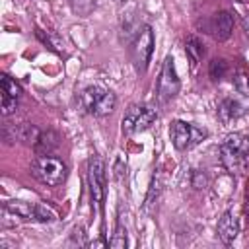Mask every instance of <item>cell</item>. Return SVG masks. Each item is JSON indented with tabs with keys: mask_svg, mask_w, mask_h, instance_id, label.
Wrapping results in <instances>:
<instances>
[{
	"mask_svg": "<svg viewBox=\"0 0 249 249\" xmlns=\"http://www.w3.org/2000/svg\"><path fill=\"white\" fill-rule=\"evenodd\" d=\"M233 82H235V89L237 91L249 95V72L247 70H237Z\"/></svg>",
	"mask_w": 249,
	"mask_h": 249,
	"instance_id": "cell-19",
	"label": "cell"
},
{
	"mask_svg": "<svg viewBox=\"0 0 249 249\" xmlns=\"http://www.w3.org/2000/svg\"><path fill=\"white\" fill-rule=\"evenodd\" d=\"M206 185V177L200 175V171H195V179H193V187L195 189H202Z\"/></svg>",
	"mask_w": 249,
	"mask_h": 249,
	"instance_id": "cell-22",
	"label": "cell"
},
{
	"mask_svg": "<svg viewBox=\"0 0 249 249\" xmlns=\"http://www.w3.org/2000/svg\"><path fill=\"white\" fill-rule=\"evenodd\" d=\"M241 23H243V31H245V35L249 37V12L243 16V19H241Z\"/></svg>",
	"mask_w": 249,
	"mask_h": 249,
	"instance_id": "cell-23",
	"label": "cell"
},
{
	"mask_svg": "<svg viewBox=\"0 0 249 249\" xmlns=\"http://www.w3.org/2000/svg\"><path fill=\"white\" fill-rule=\"evenodd\" d=\"M21 97V86L8 74L2 76V115L8 117L16 111L18 99Z\"/></svg>",
	"mask_w": 249,
	"mask_h": 249,
	"instance_id": "cell-12",
	"label": "cell"
},
{
	"mask_svg": "<svg viewBox=\"0 0 249 249\" xmlns=\"http://www.w3.org/2000/svg\"><path fill=\"white\" fill-rule=\"evenodd\" d=\"M237 2H249V0H237Z\"/></svg>",
	"mask_w": 249,
	"mask_h": 249,
	"instance_id": "cell-25",
	"label": "cell"
},
{
	"mask_svg": "<svg viewBox=\"0 0 249 249\" xmlns=\"http://www.w3.org/2000/svg\"><path fill=\"white\" fill-rule=\"evenodd\" d=\"M80 107L93 117H105L115 111L117 95L101 86H89L80 93Z\"/></svg>",
	"mask_w": 249,
	"mask_h": 249,
	"instance_id": "cell-2",
	"label": "cell"
},
{
	"mask_svg": "<svg viewBox=\"0 0 249 249\" xmlns=\"http://www.w3.org/2000/svg\"><path fill=\"white\" fill-rule=\"evenodd\" d=\"M220 161L231 173L241 171L249 161V134L245 132L228 134L220 144Z\"/></svg>",
	"mask_w": 249,
	"mask_h": 249,
	"instance_id": "cell-1",
	"label": "cell"
},
{
	"mask_svg": "<svg viewBox=\"0 0 249 249\" xmlns=\"http://www.w3.org/2000/svg\"><path fill=\"white\" fill-rule=\"evenodd\" d=\"M56 148H58V134L53 132V130L41 132L37 142L33 144V150H35L37 156H51Z\"/></svg>",
	"mask_w": 249,
	"mask_h": 249,
	"instance_id": "cell-15",
	"label": "cell"
},
{
	"mask_svg": "<svg viewBox=\"0 0 249 249\" xmlns=\"http://www.w3.org/2000/svg\"><path fill=\"white\" fill-rule=\"evenodd\" d=\"M185 53H187V56H189V60H191L193 66L200 62V58L204 56V45L200 43V39L196 35H189L187 37V41H185Z\"/></svg>",
	"mask_w": 249,
	"mask_h": 249,
	"instance_id": "cell-16",
	"label": "cell"
},
{
	"mask_svg": "<svg viewBox=\"0 0 249 249\" xmlns=\"http://www.w3.org/2000/svg\"><path fill=\"white\" fill-rule=\"evenodd\" d=\"M156 119H158V113L152 105H130L124 111V117L121 121L123 132L128 136L136 132H144L156 123Z\"/></svg>",
	"mask_w": 249,
	"mask_h": 249,
	"instance_id": "cell-6",
	"label": "cell"
},
{
	"mask_svg": "<svg viewBox=\"0 0 249 249\" xmlns=\"http://www.w3.org/2000/svg\"><path fill=\"white\" fill-rule=\"evenodd\" d=\"M179 89H181V82L175 70V60L173 56H165L156 82V97L160 103H167L179 93Z\"/></svg>",
	"mask_w": 249,
	"mask_h": 249,
	"instance_id": "cell-7",
	"label": "cell"
},
{
	"mask_svg": "<svg viewBox=\"0 0 249 249\" xmlns=\"http://www.w3.org/2000/svg\"><path fill=\"white\" fill-rule=\"evenodd\" d=\"M233 14L228 10H220L216 14H212L208 19L202 21V29L204 33H208L214 41H226L231 35L233 29Z\"/></svg>",
	"mask_w": 249,
	"mask_h": 249,
	"instance_id": "cell-10",
	"label": "cell"
},
{
	"mask_svg": "<svg viewBox=\"0 0 249 249\" xmlns=\"http://www.w3.org/2000/svg\"><path fill=\"white\" fill-rule=\"evenodd\" d=\"M169 136H171V142L175 146V150L179 152H187L195 146H198L206 136L208 132L195 124V123H187V121H173L171 126H169Z\"/></svg>",
	"mask_w": 249,
	"mask_h": 249,
	"instance_id": "cell-5",
	"label": "cell"
},
{
	"mask_svg": "<svg viewBox=\"0 0 249 249\" xmlns=\"http://www.w3.org/2000/svg\"><path fill=\"white\" fill-rule=\"evenodd\" d=\"M109 245H111V247H115V249H123V247H126V231L123 230V226H121V222L117 224V230H115V235L111 237V241H109Z\"/></svg>",
	"mask_w": 249,
	"mask_h": 249,
	"instance_id": "cell-20",
	"label": "cell"
},
{
	"mask_svg": "<svg viewBox=\"0 0 249 249\" xmlns=\"http://www.w3.org/2000/svg\"><path fill=\"white\" fill-rule=\"evenodd\" d=\"M216 233H218V237L222 239V243H226V245L233 243V239H235L237 233H239V224H237V218H235L233 212L228 210V212H224V214L220 216L218 226H216Z\"/></svg>",
	"mask_w": 249,
	"mask_h": 249,
	"instance_id": "cell-13",
	"label": "cell"
},
{
	"mask_svg": "<svg viewBox=\"0 0 249 249\" xmlns=\"http://www.w3.org/2000/svg\"><path fill=\"white\" fill-rule=\"evenodd\" d=\"M68 245H74V247H84V245H88L86 233H84V228H82V226H80V228H74V231L70 233Z\"/></svg>",
	"mask_w": 249,
	"mask_h": 249,
	"instance_id": "cell-21",
	"label": "cell"
},
{
	"mask_svg": "<svg viewBox=\"0 0 249 249\" xmlns=\"http://www.w3.org/2000/svg\"><path fill=\"white\" fill-rule=\"evenodd\" d=\"M31 175L47 187H58L66 181L68 169L66 163L54 156H37L31 163Z\"/></svg>",
	"mask_w": 249,
	"mask_h": 249,
	"instance_id": "cell-3",
	"label": "cell"
},
{
	"mask_svg": "<svg viewBox=\"0 0 249 249\" xmlns=\"http://www.w3.org/2000/svg\"><path fill=\"white\" fill-rule=\"evenodd\" d=\"M88 187H89L91 200L101 208L105 198L107 177H105V163L99 154H91L88 160Z\"/></svg>",
	"mask_w": 249,
	"mask_h": 249,
	"instance_id": "cell-8",
	"label": "cell"
},
{
	"mask_svg": "<svg viewBox=\"0 0 249 249\" xmlns=\"http://www.w3.org/2000/svg\"><path fill=\"white\" fill-rule=\"evenodd\" d=\"M228 68H230V64H228L226 58H212L210 64H208V74H210V78L214 82H218V80H222L226 76Z\"/></svg>",
	"mask_w": 249,
	"mask_h": 249,
	"instance_id": "cell-17",
	"label": "cell"
},
{
	"mask_svg": "<svg viewBox=\"0 0 249 249\" xmlns=\"http://www.w3.org/2000/svg\"><path fill=\"white\" fill-rule=\"evenodd\" d=\"M39 128L31 123H19V124H10L6 123L2 128V136L8 144L14 142H25V144H35L39 138Z\"/></svg>",
	"mask_w": 249,
	"mask_h": 249,
	"instance_id": "cell-11",
	"label": "cell"
},
{
	"mask_svg": "<svg viewBox=\"0 0 249 249\" xmlns=\"http://www.w3.org/2000/svg\"><path fill=\"white\" fill-rule=\"evenodd\" d=\"M154 29L144 23L138 33L134 35V39L130 41V47H128V53H130V62L136 70V74H144L148 70V64H150V58H152V53H154Z\"/></svg>",
	"mask_w": 249,
	"mask_h": 249,
	"instance_id": "cell-4",
	"label": "cell"
},
{
	"mask_svg": "<svg viewBox=\"0 0 249 249\" xmlns=\"http://www.w3.org/2000/svg\"><path fill=\"white\" fill-rule=\"evenodd\" d=\"M249 113V95L237 91L231 95H226L218 105V119L228 124L230 121H235Z\"/></svg>",
	"mask_w": 249,
	"mask_h": 249,
	"instance_id": "cell-9",
	"label": "cell"
},
{
	"mask_svg": "<svg viewBox=\"0 0 249 249\" xmlns=\"http://www.w3.org/2000/svg\"><path fill=\"white\" fill-rule=\"evenodd\" d=\"M16 218L23 220V222H37V202H25V200H10L4 204Z\"/></svg>",
	"mask_w": 249,
	"mask_h": 249,
	"instance_id": "cell-14",
	"label": "cell"
},
{
	"mask_svg": "<svg viewBox=\"0 0 249 249\" xmlns=\"http://www.w3.org/2000/svg\"><path fill=\"white\" fill-rule=\"evenodd\" d=\"M68 4L70 10L80 18H88L95 10V0H68Z\"/></svg>",
	"mask_w": 249,
	"mask_h": 249,
	"instance_id": "cell-18",
	"label": "cell"
},
{
	"mask_svg": "<svg viewBox=\"0 0 249 249\" xmlns=\"http://www.w3.org/2000/svg\"><path fill=\"white\" fill-rule=\"evenodd\" d=\"M113 2H117V4H123V2H124V0H113Z\"/></svg>",
	"mask_w": 249,
	"mask_h": 249,
	"instance_id": "cell-24",
	"label": "cell"
}]
</instances>
